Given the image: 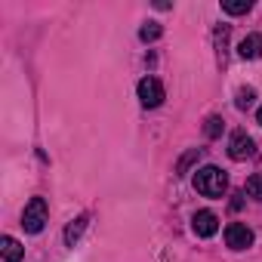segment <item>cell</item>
Listing matches in <instances>:
<instances>
[{
	"label": "cell",
	"instance_id": "cell-1",
	"mask_svg": "<svg viewBox=\"0 0 262 262\" xmlns=\"http://www.w3.org/2000/svg\"><path fill=\"white\" fill-rule=\"evenodd\" d=\"M194 188L204 194V198H222L225 188H228V176L219 170V167H201L194 173Z\"/></svg>",
	"mask_w": 262,
	"mask_h": 262
},
{
	"label": "cell",
	"instance_id": "cell-2",
	"mask_svg": "<svg viewBox=\"0 0 262 262\" xmlns=\"http://www.w3.org/2000/svg\"><path fill=\"white\" fill-rule=\"evenodd\" d=\"M47 219H50L47 201H43V198H31V201L25 204V213H22V228H25L28 234H37V231H43Z\"/></svg>",
	"mask_w": 262,
	"mask_h": 262
},
{
	"label": "cell",
	"instance_id": "cell-3",
	"mask_svg": "<svg viewBox=\"0 0 262 262\" xmlns=\"http://www.w3.org/2000/svg\"><path fill=\"white\" fill-rule=\"evenodd\" d=\"M164 99H167V93H164V83L158 77H142L139 80V102L145 108H158Z\"/></svg>",
	"mask_w": 262,
	"mask_h": 262
},
{
	"label": "cell",
	"instance_id": "cell-4",
	"mask_svg": "<svg viewBox=\"0 0 262 262\" xmlns=\"http://www.w3.org/2000/svg\"><path fill=\"white\" fill-rule=\"evenodd\" d=\"M225 244L231 250H247L253 244V231L244 222H231V225H225Z\"/></svg>",
	"mask_w": 262,
	"mask_h": 262
},
{
	"label": "cell",
	"instance_id": "cell-5",
	"mask_svg": "<svg viewBox=\"0 0 262 262\" xmlns=\"http://www.w3.org/2000/svg\"><path fill=\"white\" fill-rule=\"evenodd\" d=\"M253 139L244 133V129H237V133H231V139H228V158L231 161H247L250 155H253Z\"/></svg>",
	"mask_w": 262,
	"mask_h": 262
},
{
	"label": "cell",
	"instance_id": "cell-6",
	"mask_svg": "<svg viewBox=\"0 0 262 262\" xmlns=\"http://www.w3.org/2000/svg\"><path fill=\"white\" fill-rule=\"evenodd\" d=\"M191 228H194V234H198V237H213V234L219 231V219H216V213H213V210H201V213H194Z\"/></svg>",
	"mask_w": 262,
	"mask_h": 262
},
{
	"label": "cell",
	"instance_id": "cell-7",
	"mask_svg": "<svg viewBox=\"0 0 262 262\" xmlns=\"http://www.w3.org/2000/svg\"><path fill=\"white\" fill-rule=\"evenodd\" d=\"M22 253H25V247L16 241V237H0V262H19L22 259Z\"/></svg>",
	"mask_w": 262,
	"mask_h": 262
},
{
	"label": "cell",
	"instance_id": "cell-8",
	"mask_svg": "<svg viewBox=\"0 0 262 262\" xmlns=\"http://www.w3.org/2000/svg\"><path fill=\"white\" fill-rule=\"evenodd\" d=\"M237 56L241 59H259L262 56V34H247L237 43Z\"/></svg>",
	"mask_w": 262,
	"mask_h": 262
},
{
	"label": "cell",
	"instance_id": "cell-9",
	"mask_svg": "<svg viewBox=\"0 0 262 262\" xmlns=\"http://www.w3.org/2000/svg\"><path fill=\"white\" fill-rule=\"evenodd\" d=\"M86 225H90V216L83 213V216H77L74 222H68V228H65V244L68 247H74L77 241H80V234L86 231Z\"/></svg>",
	"mask_w": 262,
	"mask_h": 262
},
{
	"label": "cell",
	"instance_id": "cell-10",
	"mask_svg": "<svg viewBox=\"0 0 262 262\" xmlns=\"http://www.w3.org/2000/svg\"><path fill=\"white\" fill-rule=\"evenodd\" d=\"M250 7H253V0H222V10L228 16H244L250 13Z\"/></svg>",
	"mask_w": 262,
	"mask_h": 262
},
{
	"label": "cell",
	"instance_id": "cell-11",
	"mask_svg": "<svg viewBox=\"0 0 262 262\" xmlns=\"http://www.w3.org/2000/svg\"><path fill=\"white\" fill-rule=\"evenodd\" d=\"M161 34H164V28H161L158 22H145V25L139 28V40H145V43H148V40H158Z\"/></svg>",
	"mask_w": 262,
	"mask_h": 262
},
{
	"label": "cell",
	"instance_id": "cell-12",
	"mask_svg": "<svg viewBox=\"0 0 262 262\" xmlns=\"http://www.w3.org/2000/svg\"><path fill=\"white\" fill-rule=\"evenodd\" d=\"M244 191H247L253 201H262V173L250 176V179H247V185H244Z\"/></svg>",
	"mask_w": 262,
	"mask_h": 262
},
{
	"label": "cell",
	"instance_id": "cell-13",
	"mask_svg": "<svg viewBox=\"0 0 262 262\" xmlns=\"http://www.w3.org/2000/svg\"><path fill=\"white\" fill-rule=\"evenodd\" d=\"M201 155H204V148H191L188 155H182V161L176 164V173H188V167H191L194 161H201Z\"/></svg>",
	"mask_w": 262,
	"mask_h": 262
},
{
	"label": "cell",
	"instance_id": "cell-14",
	"mask_svg": "<svg viewBox=\"0 0 262 262\" xmlns=\"http://www.w3.org/2000/svg\"><path fill=\"white\" fill-rule=\"evenodd\" d=\"M204 133H207V139H219V133H222V117H207V126H204Z\"/></svg>",
	"mask_w": 262,
	"mask_h": 262
},
{
	"label": "cell",
	"instance_id": "cell-15",
	"mask_svg": "<svg viewBox=\"0 0 262 262\" xmlns=\"http://www.w3.org/2000/svg\"><path fill=\"white\" fill-rule=\"evenodd\" d=\"M253 99H256L253 90H237V108H241V111H247V108L253 105Z\"/></svg>",
	"mask_w": 262,
	"mask_h": 262
},
{
	"label": "cell",
	"instance_id": "cell-16",
	"mask_svg": "<svg viewBox=\"0 0 262 262\" xmlns=\"http://www.w3.org/2000/svg\"><path fill=\"white\" fill-rule=\"evenodd\" d=\"M256 123L262 126V105H259V111H256Z\"/></svg>",
	"mask_w": 262,
	"mask_h": 262
}]
</instances>
